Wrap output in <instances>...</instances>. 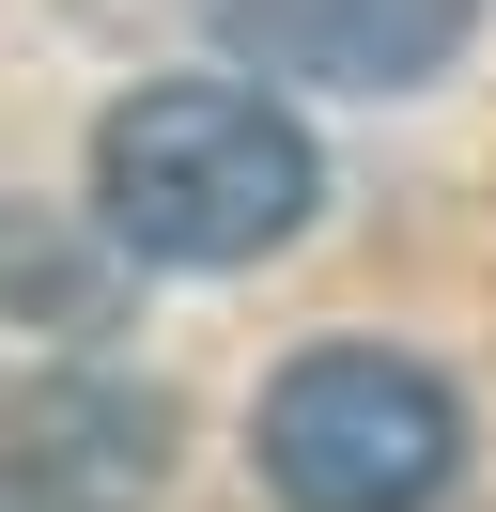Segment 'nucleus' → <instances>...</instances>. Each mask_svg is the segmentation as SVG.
I'll return each instance as SVG.
<instances>
[{"mask_svg": "<svg viewBox=\"0 0 496 512\" xmlns=\"http://www.w3.org/2000/svg\"><path fill=\"white\" fill-rule=\"evenodd\" d=\"M171 481V404L124 373H16L0 388V512H140Z\"/></svg>", "mask_w": 496, "mask_h": 512, "instance_id": "3", "label": "nucleus"}, {"mask_svg": "<svg viewBox=\"0 0 496 512\" xmlns=\"http://www.w3.org/2000/svg\"><path fill=\"white\" fill-rule=\"evenodd\" d=\"M326 156L264 78H155L93 125V233L124 264H264L310 233Z\"/></svg>", "mask_w": 496, "mask_h": 512, "instance_id": "1", "label": "nucleus"}, {"mask_svg": "<svg viewBox=\"0 0 496 512\" xmlns=\"http://www.w3.org/2000/svg\"><path fill=\"white\" fill-rule=\"evenodd\" d=\"M481 32V0H217V47L295 94H419L450 47Z\"/></svg>", "mask_w": 496, "mask_h": 512, "instance_id": "4", "label": "nucleus"}, {"mask_svg": "<svg viewBox=\"0 0 496 512\" xmlns=\"http://www.w3.org/2000/svg\"><path fill=\"white\" fill-rule=\"evenodd\" d=\"M248 466L279 512H434L465 481V404L388 342H310L248 404Z\"/></svg>", "mask_w": 496, "mask_h": 512, "instance_id": "2", "label": "nucleus"}, {"mask_svg": "<svg viewBox=\"0 0 496 512\" xmlns=\"http://www.w3.org/2000/svg\"><path fill=\"white\" fill-rule=\"evenodd\" d=\"M109 264L124 249H78L62 218H0V311H31V326H109Z\"/></svg>", "mask_w": 496, "mask_h": 512, "instance_id": "5", "label": "nucleus"}]
</instances>
